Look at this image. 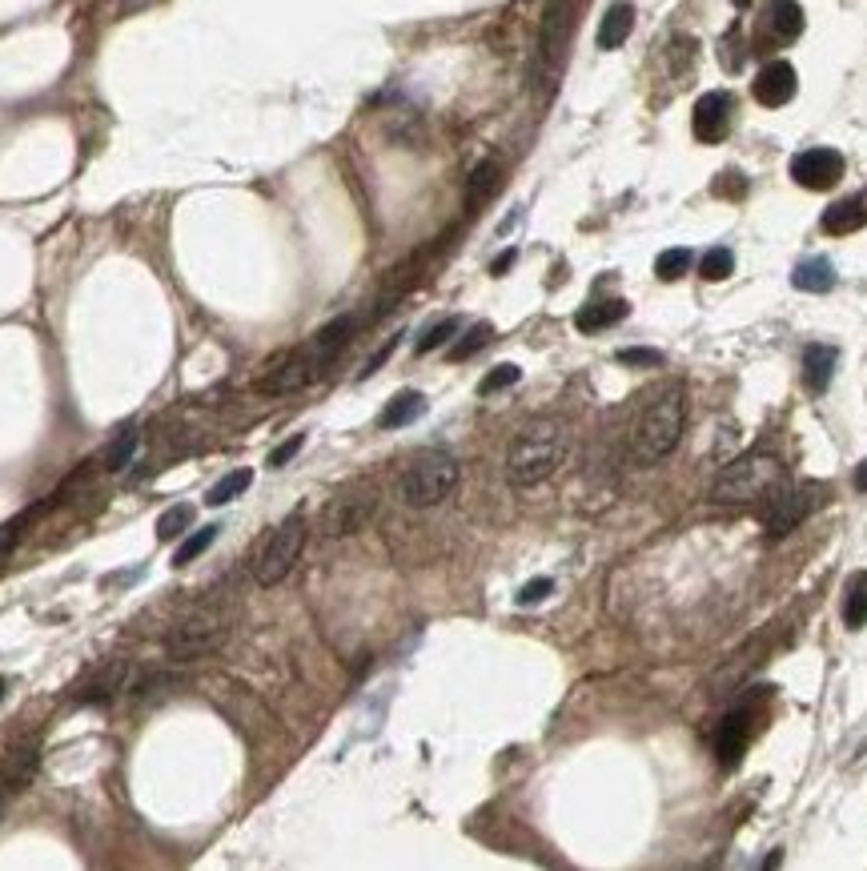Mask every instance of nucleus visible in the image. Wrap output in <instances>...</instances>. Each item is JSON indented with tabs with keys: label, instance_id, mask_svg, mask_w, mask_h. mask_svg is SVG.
<instances>
[{
	"label": "nucleus",
	"instance_id": "nucleus-1",
	"mask_svg": "<svg viewBox=\"0 0 867 871\" xmlns=\"http://www.w3.org/2000/svg\"><path fill=\"white\" fill-rule=\"evenodd\" d=\"M566 446H570L566 422H558V418H534V422H526V426L514 434L510 450H506V482L518 486V490L546 482V478L562 466Z\"/></svg>",
	"mask_w": 867,
	"mask_h": 871
},
{
	"label": "nucleus",
	"instance_id": "nucleus-2",
	"mask_svg": "<svg viewBox=\"0 0 867 871\" xmlns=\"http://www.w3.org/2000/svg\"><path fill=\"white\" fill-rule=\"evenodd\" d=\"M783 482H787L783 462L775 454H767V450H751V454H743V458H735L731 466L719 470V478L711 482V502L715 506H759Z\"/></svg>",
	"mask_w": 867,
	"mask_h": 871
},
{
	"label": "nucleus",
	"instance_id": "nucleus-3",
	"mask_svg": "<svg viewBox=\"0 0 867 871\" xmlns=\"http://www.w3.org/2000/svg\"><path fill=\"white\" fill-rule=\"evenodd\" d=\"M683 422H687V394H683V390L659 394V398L647 406V414L639 418V426H635V438H631L635 458H639V462H659V458H667V454L679 446V438H683Z\"/></svg>",
	"mask_w": 867,
	"mask_h": 871
},
{
	"label": "nucleus",
	"instance_id": "nucleus-4",
	"mask_svg": "<svg viewBox=\"0 0 867 871\" xmlns=\"http://www.w3.org/2000/svg\"><path fill=\"white\" fill-rule=\"evenodd\" d=\"M454 486H458V462H454V454H446V450H422V454H414V458L406 462L402 482H398V494H402L406 506L430 510V506L446 502V498L454 494Z\"/></svg>",
	"mask_w": 867,
	"mask_h": 871
},
{
	"label": "nucleus",
	"instance_id": "nucleus-5",
	"mask_svg": "<svg viewBox=\"0 0 867 871\" xmlns=\"http://www.w3.org/2000/svg\"><path fill=\"white\" fill-rule=\"evenodd\" d=\"M302 546H306V522H302V514H289L281 526L269 530V538L253 554V583L257 587H277L281 578L294 570Z\"/></svg>",
	"mask_w": 867,
	"mask_h": 871
},
{
	"label": "nucleus",
	"instance_id": "nucleus-6",
	"mask_svg": "<svg viewBox=\"0 0 867 871\" xmlns=\"http://www.w3.org/2000/svg\"><path fill=\"white\" fill-rule=\"evenodd\" d=\"M225 635H229V615L217 611V607H197L193 615H185V619L169 631L165 647H169V655H173L177 663H193V659H201V655H213V651L225 643Z\"/></svg>",
	"mask_w": 867,
	"mask_h": 871
},
{
	"label": "nucleus",
	"instance_id": "nucleus-7",
	"mask_svg": "<svg viewBox=\"0 0 867 871\" xmlns=\"http://www.w3.org/2000/svg\"><path fill=\"white\" fill-rule=\"evenodd\" d=\"M823 486H791V482H783L767 502H763V526H767V534L771 538H783V534H791L819 502H823Z\"/></svg>",
	"mask_w": 867,
	"mask_h": 871
},
{
	"label": "nucleus",
	"instance_id": "nucleus-8",
	"mask_svg": "<svg viewBox=\"0 0 867 871\" xmlns=\"http://www.w3.org/2000/svg\"><path fill=\"white\" fill-rule=\"evenodd\" d=\"M378 510V494L370 486H350L338 498H330V506L322 510V534L326 538H346L358 534Z\"/></svg>",
	"mask_w": 867,
	"mask_h": 871
},
{
	"label": "nucleus",
	"instance_id": "nucleus-9",
	"mask_svg": "<svg viewBox=\"0 0 867 871\" xmlns=\"http://www.w3.org/2000/svg\"><path fill=\"white\" fill-rule=\"evenodd\" d=\"M843 153L839 149H827V145H815V149H803L791 157V181L811 189V193H827L843 181Z\"/></svg>",
	"mask_w": 867,
	"mask_h": 871
},
{
	"label": "nucleus",
	"instance_id": "nucleus-10",
	"mask_svg": "<svg viewBox=\"0 0 867 871\" xmlns=\"http://www.w3.org/2000/svg\"><path fill=\"white\" fill-rule=\"evenodd\" d=\"M322 370H326V366H322L318 354L306 346V350H298V354H289L277 370H269V374L257 382V390H261V394H294V390L310 386Z\"/></svg>",
	"mask_w": 867,
	"mask_h": 871
},
{
	"label": "nucleus",
	"instance_id": "nucleus-11",
	"mask_svg": "<svg viewBox=\"0 0 867 871\" xmlns=\"http://www.w3.org/2000/svg\"><path fill=\"white\" fill-rule=\"evenodd\" d=\"M731 113H735V101L731 93L723 89H711L695 101V113H691V129L703 145H719L727 133H731Z\"/></svg>",
	"mask_w": 867,
	"mask_h": 871
},
{
	"label": "nucleus",
	"instance_id": "nucleus-12",
	"mask_svg": "<svg viewBox=\"0 0 867 871\" xmlns=\"http://www.w3.org/2000/svg\"><path fill=\"white\" fill-rule=\"evenodd\" d=\"M751 93H755V101L767 105V109H783V105H791L795 93H799V77H795L791 61H767V65L755 73Z\"/></svg>",
	"mask_w": 867,
	"mask_h": 871
},
{
	"label": "nucleus",
	"instance_id": "nucleus-13",
	"mask_svg": "<svg viewBox=\"0 0 867 871\" xmlns=\"http://www.w3.org/2000/svg\"><path fill=\"white\" fill-rule=\"evenodd\" d=\"M566 37H570V0H550V5H546V21H542V65L546 69L562 65Z\"/></svg>",
	"mask_w": 867,
	"mask_h": 871
},
{
	"label": "nucleus",
	"instance_id": "nucleus-14",
	"mask_svg": "<svg viewBox=\"0 0 867 871\" xmlns=\"http://www.w3.org/2000/svg\"><path fill=\"white\" fill-rule=\"evenodd\" d=\"M819 225H823V233H831V237H847V233L863 229V225H867V189H859V193L839 197L835 205H827L823 217H819Z\"/></svg>",
	"mask_w": 867,
	"mask_h": 871
},
{
	"label": "nucleus",
	"instance_id": "nucleus-15",
	"mask_svg": "<svg viewBox=\"0 0 867 871\" xmlns=\"http://www.w3.org/2000/svg\"><path fill=\"white\" fill-rule=\"evenodd\" d=\"M751 707H739L731 711L723 723H719V735H715V747H719V763L723 767H735L739 755L747 751V723H751Z\"/></svg>",
	"mask_w": 867,
	"mask_h": 871
},
{
	"label": "nucleus",
	"instance_id": "nucleus-16",
	"mask_svg": "<svg viewBox=\"0 0 867 871\" xmlns=\"http://www.w3.org/2000/svg\"><path fill=\"white\" fill-rule=\"evenodd\" d=\"M635 33V5L631 0H615V5L607 9L603 25H599V49L603 53H615L627 45V37Z\"/></svg>",
	"mask_w": 867,
	"mask_h": 871
},
{
	"label": "nucleus",
	"instance_id": "nucleus-17",
	"mask_svg": "<svg viewBox=\"0 0 867 871\" xmlns=\"http://www.w3.org/2000/svg\"><path fill=\"white\" fill-rule=\"evenodd\" d=\"M763 25H767V33H771L775 41L791 45V41H799V33H803L807 21H803L799 0H771L767 13H763Z\"/></svg>",
	"mask_w": 867,
	"mask_h": 871
},
{
	"label": "nucleus",
	"instance_id": "nucleus-18",
	"mask_svg": "<svg viewBox=\"0 0 867 871\" xmlns=\"http://www.w3.org/2000/svg\"><path fill=\"white\" fill-rule=\"evenodd\" d=\"M627 314H631V306H627L623 298H603V302H587L583 310H578V314H574V326L583 330V334H599V330L619 326Z\"/></svg>",
	"mask_w": 867,
	"mask_h": 871
},
{
	"label": "nucleus",
	"instance_id": "nucleus-19",
	"mask_svg": "<svg viewBox=\"0 0 867 871\" xmlns=\"http://www.w3.org/2000/svg\"><path fill=\"white\" fill-rule=\"evenodd\" d=\"M835 366H839V350L835 346H807L803 354V386L811 394H823L835 378Z\"/></svg>",
	"mask_w": 867,
	"mask_h": 871
},
{
	"label": "nucleus",
	"instance_id": "nucleus-20",
	"mask_svg": "<svg viewBox=\"0 0 867 871\" xmlns=\"http://www.w3.org/2000/svg\"><path fill=\"white\" fill-rule=\"evenodd\" d=\"M354 326H358V322L346 314V318H334L330 326H322V330L310 338V350L318 354V362H322V366H330V362H334V358L346 350V342L354 338Z\"/></svg>",
	"mask_w": 867,
	"mask_h": 871
},
{
	"label": "nucleus",
	"instance_id": "nucleus-21",
	"mask_svg": "<svg viewBox=\"0 0 867 871\" xmlns=\"http://www.w3.org/2000/svg\"><path fill=\"white\" fill-rule=\"evenodd\" d=\"M422 414H426V394L402 390V394H394V398L386 402V410L378 414V426H382V430H402V426L418 422Z\"/></svg>",
	"mask_w": 867,
	"mask_h": 871
},
{
	"label": "nucleus",
	"instance_id": "nucleus-22",
	"mask_svg": "<svg viewBox=\"0 0 867 871\" xmlns=\"http://www.w3.org/2000/svg\"><path fill=\"white\" fill-rule=\"evenodd\" d=\"M791 285L803 289V294H827V289L835 285V265L827 257H807V261L795 265Z\"/></svg>",
	"mask_w": 867,
	"mask_h": 871
},
{
	"label": "nucleus",
	"instance_id": "nucleus-23",
	"mask_svg": "<svg viewBox=\"0 0 867 871\" xmlns=\"http://www.w3.org/2000/svg\"><path fill=\"white\" fill-rule=\"evenodd\" d=\"M253 486V470L249 466H241V470H229V474H221L209 490H205V506H229L233 498H241L245 490Z\"/></svg>",
	"mask_w": 867,
	"mask_h": 871
},
{
	"label": "nucleus",
	"instance_id": "nucleus-24",
	"mask_svg": "<svg viewBox=\"0 0 867 871\" xmlns=\"http://www.w3.org/2000/svg\"><path fill=\"white\" fill-rule=\"evenodd\" d=\"M843 623L851 631H859L867 623V570H855L851 583H847V595H843Z\"/></svg>",
	"mask_w": 867,
	"mask_h": 871
},
{
	"label": "nucleus",
	"instance_id": "nucleus-25",
	"mask_svg": "<svg viewBox=\"0 0 867 871\" xmlns=\"http://www.w3.org/2000/svg\"><path fill=\"white\" fill-rule=\"evenodd\" d=\"M137 446H141V434L133 430V426H125L109 446H105V454H101V466L109 470V474H117V470H125L129 462H133V454H137Z\"/></svg>",
	"mask_w": 867,
	"mask_h": 871
},
{
	"label": "nucleus",
	"instance_id": "nucleus-26",
	"mask_svg": "<svg viewBox=\"0 0 867 871\" xmlns=\"http://www.w3.org/2000/svg\"><path fill=\"white\" fill-rule=\"evenodd\" d=\"M217 534H221V522H217V526H197V530H189L185 542H181L177 554H173V566H189L193 558H201V554L217 542Z\"/></svg>",
	"mask_w": 867,
	"mask_h": 871
},
{
	"label": "nucleus",
	"instance_id": "nucleus-27",
	"mask_svg": "<svg viewBox=\"0 0 867 871\" xmlns=\"http://www.w3.org/2000/svg\"><path fill=\"white\" fill-rule=\"evenodd\" d=\"M189 526H193V506H189V502H177V506L161 510V518H157V538H161V542H173V538L189 534Z\"/></svg>",
	"mask_w": 867,
	"mask_h": 871
},
{
	"label": "nucleus",
	"instance_id": "nucleus-28",
	"mask_svg": "<svg viewBox=\"0 0 867 871\" xmlns=\"http://www.w3.org/2000/svg\"><path fill=\"white\" fill-rule=\"evenodd\" d=\"M494 338V326L490 322H478V326H470L466 334H462V342H454L450 346V362H466V358H474L486 342Z\"/></svg>",
	"mask_w": 867,
	"mask_h": 871
},
{
	"label": "nucleus",
	"instance_id": "nucleus-29",
	"mask_svg": "<svg viewBox=\"0 0 867 871\" xmlns=\"http://www.w3.org/2000/svg\"><path fill=\"white\" fill-rule=\"evenodd\" d=\"M691 269V249H663L659 257H655V273H659V281H679L683 273Z\"/></svg>",
	"mask_w": 867,
	"mask_h": 871
},
{
	"label": "nucleus",
	"instance_id": "nucleus-30",
	"mask_svg": "<svg viewBox=\"0 0 867 871\" xmlns=\"http://www.w3.org/2000/svg\"><path fill=\"white\" fill-rule=\"evenodd\" d=\"M699 273H703L707 281H727V277L735 273V253H731L727 245H715V249H707V257H703Z\"/></svg>",
	"mask_w": 867,
	"mask_h": 871
},
{
	"label": "nucleus",
	"instance_id": "nucleus-31",
	"mask_svg": "<svg viewBox=\"0 0 867 871\" xmlns=\"http://www.w3.org/2000/svg\"><path fill=\"white\" fill-rule=\"evenodd\" d=\"M458 330H462V318H442V322H434V326H430V330L418 338V346H414V350H418V354H434V350H442V346H446V342H450Z\"/></svg>",
	"mask_w": 867,
	"mask_h": 871
},
{
	"label": "nucleus",
	"instance_id": "nucleus-32",
	"mask_svg": "<svg viewBox=\"0 0 867 871\" xmlns=\"http://www.w3.org/2000/svg\"><path fill=\"white\" fill-rule=\"evenodd\" d=\"M522 382V370L514 366V362H502V366H494L482 382H478V394L482 398H490V394H498V390H510V386H518Z\"/></svg>",
	"mask_w": 867,
	"mask_h": 871
},
{
	"label": "nucleus",
	"instance_id": "nucleus-33",
	"mask_svg": "<svg viewBox=\"0 0 867 871\" xmlns=\"http://www.w3.org/2000/svg\"><path fill=\"white\" fill-rule=\"evenodd\" d=\"M550 595H554V578L542 574V578H530V583L514 595V603H518V607H538V603H546Z\"/></svg>",
	"mask_w": 867,
	"mask_h": 871
},
{
	"label": "nucleus",
	"instance_id": "nucleus-34",
	"mask_svg": "<svg viewBox=\"0 0 867 871\" xmlns=\"http://www.w3.org/2000/svg\"><path fill=\"white\" fill-rule=\"evenodd\" d=\"M498 185V165L494 161H486V165H478V173L470 177V205H478L490 189Z\"/></svg>",
	"mask_w": 867,
	"mask_h": 871
},
{
	"label": "nucleus",
	"instance_id": "nucleus-35",
	"mask_svg": "<svg viewBox=\"0 0 867 871\" xmlns=\"http://www.w3.org/2000/svg\"><path fill=\"white\" fill-rule=\"evenodd\" d=\"M302 446H306V434H294V438H285V442H281V446H277V450L269 454V466H273V470L289 466V462H294V458L302 454Z\"/></svg>",
	"mask_w": 867,
	"mask_h": 871
},
{
	"label": "nucleus",
	"instance_id": "nucleus-36",
	"mask_svg": "<svg viewBox=\"0 0 867 871\" xmlns=\"http://www.w3.org/2000/svg\"><path fill=\"white\" fill-rule=\"evenodd\" d=\"M619 362H623V366H663V354L639 346V350H619Z\"/></svg>",
	"mask_w": 867,
	"mask_h": 871
},
{
	"label": "nucleus",
	"instance_id": "nucleus-37",
	"mask_svg": "<svg viewBox=\"0 0 867 871\" xmlns=\"http://www.w3.org/2000/svg\"><path fill=\"white\" fill-rule=\"evenodd\" d=\"M394 350H398V338H390V342H386V346H382V350H378V354H374V358L366 362V370H362V378H370V374H378V370H382V366L390 362V354H394Z\"/></svg>",
	"mask_w": 867,
	"mask_h": 871
},
{
	"label": "nucleus",
	"instance_id": "nucleus-38",
	"mask_svg": "<svg viewBox=\"0 0 867 871\" xmlns=\"http://www.w3.org/2000/svg\"><path fill=\"white\" fill-rule=\"evenodd\" d=\"M21 526H25V518H13V522H5V526H0V554H5V550H9L13 542H17Z\"/></svg>",
	"mask_w": 867,
	"mask_h": 871
},
{
	"label": "nucleus",
	"instance_id": "nucleus-39",
	"mask_svg": "<svg viewBox=\"0 0 867 871\" xmlns=\"http://www.w3.org/2000/svg\"><path fill=\"white\" fill-rule=\"evenodd\" d=\"M514 261H518V249H506V253H498V257H494L490 273H494V277H502V273H506V269H510Z\"/></svg>",
	"mask_w": 867,
	"mask_h": 871
},
{
	"label": "nucleus",
	"instance_id": "nucleus-40",
	"mask_svg": "<svg viewBox=\"0 0 867 871\" xmlns=\"http://www.w3.org/2000/svg\"><path fill=\"white\" fill-rule=\"evenodd\" d=\"M855 490H867V462H859L855 470Z\"/></svg>",
	"mask_w": 867,
	"mask_h": 871
},
{
	"label": "nucleus",
	"instance_id": "nucleus-41",
	"mask_svg": "<svg viewBox=\"0 0 867 871\" xmlns=\"http://www.w3.org/2000/svg\"><path fill=\"white\" fill-rule=\"evenodd\" d=\"M5 691H9V679H0V703H5Z\"/></svg>",
	"mask_w": 867,
	"mask_h": 871
},
{
	"label": "nucleus",
	"instance_id": "nucleus-42",
	"mask_svg": "<svg viewBox=\"0 0 867 871\" xmlns=\"http://www.w3.org/2000/svg\"><path fill=\"white\" fill-rule=\"evenodd\" d=\"M731 5H735V9H747V5H751V0H731Z\"/></svg>",
	"mask_w": 867,
	"mask_h": 871
}]
</instances>
